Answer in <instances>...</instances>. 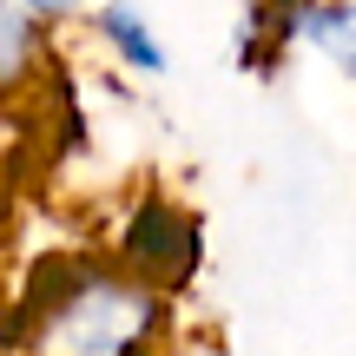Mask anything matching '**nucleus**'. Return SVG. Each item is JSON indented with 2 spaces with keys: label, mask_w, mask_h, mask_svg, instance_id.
Listing matches in <instances>:
<instances>
[{
  "label": "nucleus",
  "mask_w": 356,
  "mask_h": 356,
  "mask_svg": "<svg viewBox=\"0 0 356 356\" xmlns=\"http://www.w3.org/2000/svg\"><path fill=\"white\" fill-rule=\"evenodd\" d=\"M26 13H33L40 26H53V33H66V26L86 20V0H20Z\"/></svg>",
  "instance_id": "5"
},
{
  "label": "nucleus",
  "mask_w": 356,
  "mask_h": 356,
  "mask_svg": "<svg viewBox=\"0 0 356 356\" xmlns=\"http://www.w3.org/2000/svg\"><path fill=\"white\" fill-rule=\"evenodd\" d=\"M270 40L356 79V0H270Z\"/></svg>",
  "instance_id": "2"
},
{
  "label": "nucleus",
  "mask_w": 356,
  "mask_h": 356,
  "mask_svg": "<svg viewBox=\"0 0 356 356\" xmlns=\"http://www.w3.org/2000/svg\"><path fill=\"white\" fill-rule=\"evenodd\" d=\"M79 26H86L92 47L106 53V66H119L126 79L159 86V79L172 73V47H165V33H159V20L145 13V0H86V20Z\"/></svg>",
  "instance_id": "3"
},
{
  "label": "nucleus",
  "mask_w": 356,
  "mask_h": 356,
  "mask_svg": "<svg viewBox=\"0 0 356 356\" xmlns=\"http://www.w3.org/2000/svg\"><path fill=\"white\" fill-rule=\"evenodd\" d=\"M53 40L60 33L40 26L20 0H0V113H13V106H26V99L47 92L53 60H60Z\"/></svg>",
  "instance_id": "4"
},
{
  "label": "nucleus",
  "mask_w": 356,
  "mask_h": 356,
  "mask_svg": "<svg viewBox=\"0 0 356 356\" xmlns=\"http://www.w3.org/2000/svg\"><path fill=\"white\" fill-rule=\"evenodd\" d=\"M7 356H172V291L119 251L47 257L7 304Z\"/></svg>",
  "instance_id": "1"
},
{
  "label": "nucleus",
  "mask_w": 356,
  "mask_h": 356,
  "mask_svg": "<svg viewBox=\"0 0 356 356\" xmlns=\"http://www.w3.org/2000/svg\"><path fill=\"white\" fill-rule=\"evenodd\" d=\"M0 218H7V198H0ZM0 337H7V238H0Z\"/></svg>",
  "instance_id": "6"
}]
</instances>
